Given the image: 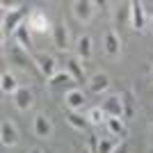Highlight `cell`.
I'll list each match as a JSON object with an SVG mask.
<instances>
[{
    "instance_id": "10",
    "label": "cell",
    "mask_w": 153,
    "mask_h": 153,
    "mask_svg": "<svg viewBox=\"0 0 153 153\" xmlns=\"http://www.w3.org/2000/svg\"><path fill=\"white\" fill-rule=\"evenodd\" d=\"M64 103H66L69 112H78V110H82V108H85V103H87V96H85V91H82V89L73 87V89H66V94H64Z\"/></svg>"
},
{
    "instance_id": "22",
    "label": "cell",
    "mask_w": 153,
    "mask_h": 153,
    "mask_svg": "<svg viewBox=\"0 0 153 153\" xmlns=\"http://www.w3.org/2000/svg\"><path fill=\"white\" fill-rule=\"evenodd\" d=\"M66 121L76 128V130H87V128L91 126L89 119H87V117H82V114H78V112H66Z\"/></svg>"
},
{
    "instance_id": "27",
    "label": "cell",
    "mask_w": 153,
    "mask_h": 153,
    "mask_svg": "<svg viewBox=\"0 0 153 153\" xmlns=\"http://www.w3.org/2000/svg\"><path fill=\"white\" fill-rule=\"evenodd\" d=\"M27 153H44V151H41V149H39V146H34V149H30V151H27Z\"/></svg>"
},
{
    "instance_id": "16",
    "label": "cell",
    "mask_w": 153,
    "mask_h": 153,
    "mask_svg": "<svg viewBox=\"0 0 153 153\" xmlns=\"http://www.w3.org/2000/svg\"><path fill=\"white\" fill-rule=\"evenodd\" d=\"M21 85L16 82V76L14 73H9V71H2V76H0V89H2V94L5 96H14L16 91H19Z\"/></svg>"
},
{
    "instance_id": "3",
    "label": "cell",
    "mask_w": 153,
    "mask_h": 153,
    "mask_svg": "<svg viewBox=\"0 0 153 153\" xmlns=\"http://www.w3.org/2000/svg\"><path fill=\"white\" fill-rule=\"evenodd\" d=\"M53 44H55V48L62 53L69 51V25H66V21H57V23H53Z\"/></svg>"
},
{
    "instance_id": "4",
    "label": "cell",
    "mask_w": 153,
    "mask_h": 153,
    "mask_svg": "<svg viewBox=\"0 0 153 153\" xmlns=\"http://www.w3.org/2000/svg\"><path fill=\"white\" fill-rule=\"evenodd\" d=\"M0 142H2V146L19 144V128L12 119H2V123H0Z\"/></svg>"
},
{
    "instance_id": "21",
    "label": "cell",
    "mask_w": 153,
    "mask_h": 153,
    "mask_svg": "<svg viewBox=\"0 0 153 153\" xmlns=\"http://www.w3.org/2000/svg\"><path fill=\"white\" fill-rule=\"evenodd\" d=\"M14 37H16V41L21 44V48H25V51L30 53V48H32V37H30V27H27L25 23H23L19 30L14 32Z\"/></svg>"
},
{
    "instance_id": "5",
    "label": "cell",
    "mask_w": 153,
    "mask_h": 153,
    "mask_svg": "<svg viewBox=\"0 0 153 153\" xmlns=\"http://www.w3.org/2000/svg\"><path fill=\"white\" fill-rule=\"evenodd\" d=\"M103 48H105V55H108V57H119V53H121V37H119L117 30L110 27V30L103 34Z\"/></svg>"
},
{
    "instance_id": "14",
    "label": "cell",
    "mask_w": 153,
    "mask_h": 153,
    "mask_svg": "<svg viewBox=\"0 0 153 153\" xmlns=\"http://www.w3.org/2000/svg\"><path fill=\"white\" fill-rule=\"evenodd\" d=\"M66 71H69V76L73 78L76 82H89L87 76H85V64L78 57H69L66 59Z\"/></svg>"
},
{
    "instance_id": "19",
    "label": "cell",
    "mask_w": 153,
    "mask_h": 153,
    "mask_svg": "<svg viewBox=\"0 0 153 153\" xmlns=\"http://www.w3.org/2000/svg\"><path fill=\"white\" fill-rule=\"evenodd\" d=\"M114 21L117 25H128V21H130V2H119L114 9Z\"/></svg>"
},
{
    "instance_id": "29",
    "label": "cell",
    "mask_w": 153,
    "mask_h": 153,
    "mask_svg": "<svg viewBox=\"0 0 153 153\" xmlns=\"http://www.w3.org/2000/svg\"><path fill=\"white\" fill-rule=\"evenodd\" d=\"M82 153H91V151H89V149H85V151H82Z\"/></svg>"
},
{
    "instance_id": "7",
    "label": "cell",
    "mask_w": 153,
    "mask_h": 153,
    "mask_svg": "<svg viewBox=\"0 0 153 153\" xmlns=\"http://www.w3.org/2000/svg\"><path fill=\"white\" fill-rule=\"evenodd\" d=\"M7 57H9V62H12V64H19V66H23V69H32V66L37 69L34 57H30V53H27L25 48H21V46H14V48H9Z\"/></svg>"
},
{
    "instance_id": "6",
    "label": "cell",
    "mask_w": 153,
    "mask_h": 153,
    "mask_svg": "<svg viewBox=\"0 0 153 153\" xmlns=\"http://www.w3.org/2000/svg\"><path fill=\"white\" fill-rule=\"evenodd\" d=\"M25 25L30 27L32 32H46V30H53V25H51V21H48V16H46L41 9H32L30 16H27V21H25Z\"/></svg>"
},
{
    "instance_id": "13",
    "label": "cell",
    "mask_w": 153,
    "mask_h": 153,
    "mask_svg": "<svg viewBox=\"0 0 153 153\" xmlns=\"http://www.w3.org/2000/svg\"><path fill=\"white\" fill-rule=\"evenodd\" d=\"M130 25L133 30L142 32L146 25V16H144V2H130Z\"/></svg>"
},
{
    "instance_id": "2",
    "label": "cell",
    "mask_w": 153,
    "mask_h": 153,
    "mask_svg": "<svg viewBox=\"0 0 153 153\" xmlns=\"http://www.w3.org/2000/svg\"><path fill=\"white\" fill-rule=\"evenodd\" d=\"M101 110L105 112L108 119H123V101H121V94H114V96H108L101 101Z\"/></svg>"
},
{
    "instance_id": "8",
    "label": "cell",
    "mask_w": 153,
    "mask_h": 153,
    "mask_svg": "<svg viewBox=\"0 0 153 153\" xmlns=\"http://www.w3.org/2000/svg\"><path fill=\"white\" fill-rule=\"evenodd\" d=\"M34 64H37V71L46 80H53V78L57 76V64L51 55H34Z\"/></svg>"
},
{
    "instance_id": "23",
    "label": "cell",
    "mask_w": 153,
    "mask_h": 153,
    "mask_svg": "<svg viewBox=\"0 0 153 153\" xmlns=\"http://www.w3.org/2000/svg\"><path fill=\"white\" fill-rule=\"evenodd\" d=\"M53 87H69V89H73V85H78L73 78L69 76V71H62V73H57V76L51 80Z\"/></svg>"
},
{
    "instance_id": "12",
    "label": "cell",
    "mask_w": 153,
    "mask_h": 153,
    "mask_svg": "<svg viewBox=\"0 0 153 153\" xmlns=\"http://www.w3.org/2000/svg\"><path fill=\"white\" fill-rule=\"evenodd\" d=\"M94 7L96 2H91V0H78V2H73V14H76L78 21L89 23L91 16H94Z\"/></svg>"
},
{
    "instance_id": "11",
    "label": "cell",
    "mask_w": 153,
    "mask_h": 153,
    "mask_svg": "<svg viewBox=\"0 0 153 153\" xmlns=\"http://www.w3.org/2000/svg\"><path fill=\"white\" fill-rule=\"evenodd\" d=\"M12 98H14V105H16L19 112H27V110L32 108V103H34V94H32V89L25 87V85H21L19 91H16Z\"/></svg>"
},
{
    "instance_id": "15",
    "label": "cell",
    "mask_w": 153,
    "mask_h": 153,
    "mask_svg": "<svg viewBox=\"0 0 153 153\" xmlns=\"http://www.w3.org/2000/svg\"><path fill=\"white\" fill-rule=\"evenodd\" d=\"M87 85H89L91 94H103V91H108V87H110V76L103 73V71H98V73H94V76L89 78Z\"/></svg>"
},
{
    "instance_id": "28",
    "label": "cell",
    "mask_w": 153,
    "mask_h": 153,
    "mask_svg": "<svg viewBox=\"0 0 153 153\" xmlns=\"http://www.w3.org/2000/svg\"><path fill=\"white\" fill-rule=\"evenodd\" d=\"M151 82H153V66H151Z\"/></svg>"
},
{
    "instance_id": "24",
    "label": "cell",
    "mask_w": 153,
    "mask_h": 153,
    "mask_svg": "<svg viewBox=\"0 0 153 153\" xmlns=\"http://www.w3.org/2000/svg\"><path fill=\"white\" fill-rule=\"evenodd\" d=\"M87 119H89L91 126H98V123L108 121V117H105V112L101 110V105H98V108H91V110H89V114H87Z\"/></svg>"
},
{
    "instance_id": "25",
    "label": "cell",
    "mask_w": 153,
    "mask_h": 153,
    "mask_svg": "<svg viewBox=\"0 0 153 153\" xmlns=\"http://www.w3.org/2000/svg\"><path fill=\"white\" fill-rule=\"evenodd\" d=\"M119 146V140H101L98 142V151L96 153H112Z\"/></svg>"
},
{
    "instance_id": "18",
    "label": "cell",
    "mask_w": 153,
    "mask_h": 153,
    "mask_svg": "<svg viewBox=\"0 0 153 153\" xmlns=\"http://www.w3.org/2000/svg\"><path fill=\"white\" fill-rule=\"evenodd\" d=\"M121 101H123V121H128V119H133L135 117V96L130 89L121 91Z\"/></svg>"
},
{
    "instance_id": "9",
    "label": "cell",
    "mask_w": 153,
    "mask_h": 153,
    "mask_svg": "<svg viewBox=\"0 0 153 153\" xmlns=\"http://www.w3.org/2000/svg\"><path fill=\"white\" fill-rule=\"evenodd\" d=\"M32 130H34V135H37L39 140H48V137L53 135V121H51V117L44 114V112H39V114L34 117Z\"/></svg>"
},
{
    "instance_id": "1",
    "label": "cell",
    "mask_w": 153,
    "mask_h": 153,
    "mask_svg": "<svg viewBox=\"0 0 153 153\" xmlns=\"http://www.w3.org/2000/svg\"><path fill=\"white\" fill-rule=\"evenodd\" d=\"M25 16H30L27 14V7H19V9H9V12H5V16H2V30L5 32H16L21 25H23V19Z\"/></svg>"
},
{
    "instance_id": "17",
    "label": "cell",
    "mask_w": 153,
    "mask_h": 153,
    "mask_svg": "<svg viewBox=\"0 0 153 153\" xmlns=\"http://www.w3.org/2000/svg\"><path fill=\"white\" fill-rule=\"evenodd\" d=\"M76 53H78V59L80 62H89L91 59V37L89 34H82L76 44Z\"/></svg>"
},
{
    "instance_id": "20",
    "label": "cell",
    "mask_w": 153,
    "mask_h": 153,
    "mask_svg": "<svg viewBox=\"0 0 153 153\" xmlns=\"http://www.w3.org/2000/svg\"><path fill=\"white\" fill-rule=\"evenodd\" d=\"M105 123H108V128H110V133H112V135L121 137V140H126V137H128V126H126L123 119H108Z\"/></svg>"
},
{
    "instance_id": "26",
    "label": "cell",
    "mask_w": 153,
    "mask_h": 153,
    "mask_svg": "<svg viewBox=\"0 0 153 153\" xmlns=\"http://www.w3.org/2000/svg\"><path fill=\"white\" fill-rule=\"evenodd\" d=\"M112 153H130V146H128V142H126V140H121V142H119V146H117Z\"/></svg>"
},
{
    "instance_id": "30",
    "label": "cell",
    "mask_w": 153,
    "mask_h": 153,
    "mask_svg": "<svg viewBox=\"0 0 153 153\" xmlns=\"http://www.w3.org/2000/svg\"><path fill=\"white\" fill-rule=\"evenodd\" d=\"M151 153H153V146H151Z\"/></svg>"
}]
</instances>
